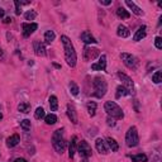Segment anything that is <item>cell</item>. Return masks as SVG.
<instances>
[{"label":"cell","mask_w":162,"mask_h":162,"mask_svg":"<svg viewBox=\"0 0 162 162\" xmlns=\"http://www.w3.org/2000/svg\"><path fill=\"white\" fill-rule=\"evenodd\" d=\"M117 75H118V77L122 80V82L124 85V88L127 89L128 94L129 95H133L134 94V82H133V80L129 77V76H127L126 74H123V72H118Z\"/></svg>","instance_id":"6"},{"label":"cell","mask_w":162,"mask_h":162,"mask_svg":"<svg viewBox=\"0 0 162 162\" xmlns=\"http://www.w3.org/2000/svg\"><path fill=\"white\" fill-rule=\"evenodd\" d=\"M61 42L63 45V50H65V58H66V62L70 67H75L77 61V55L76 51H75L74 45L70 41V38L67 36H61Z\"/></svg>","instance_id":"1"},{"label":"cell","mask_w":162,"mask_h":162,"mask_svg":"<svg viewBox=\"0 0 162 162\" xmlns=\"http://www.w3.org/2000/svg\"><path fill=\"white\" fill-rule=\"evenodd\" d=\"M4 15H5V10L0 8V19H1V18H4Z\"/></svg>","instance_id":"42"},{"label":"cell","mask_w":162,"mask_h":162,"mask_svg":"<svg viewBox=\"0 0 162 162\" xmlns=\"http://www.w3.org/2000/svg\"><path fill=\"white\" fill-rule=\"evenodd\" d=\"M4 23H5V24H9V23H12V18H10V17H7V18L4 19Z\"/></svg>","instance_id":"40"},{"label":"cell","mask_w":162,"mask_h":162,"mask_svg":"<svg viewBox=\"0 0 162 162\" xmlns=\"http://www.w3.org/2000/svg\"><path fill=\"white\" fill-rule=\"evenodd\" d=\"M50 108H51V110L52 111H56L58 109V100H57V96L55 95H51L50 96Z\"/></svg>","instance_id":"24"},{"label":"cell","mask_w":162,"mask_h":162,"mask_svg":"<svg viewBox=\"0 0 162 162\" xmlns=\"http://www.w3.org/2000/svg\"><path fill=\"white\" fill-rule=\"evenodd\" d=\"M134 105H136V111H139V109H138V103H137V100H134Z\"/></svg>","instance_id":"44"},{"label":"cell","mask_w":162,"mask_h":162,"mask_svg":"<svg viewBox=\"0 0 162 162\" xmlns=\"http://www.w3.org/2000/svg\"><path fill=\"white\" fill-rule=\"evenodd\" d=\"M100 4L101 5H110L111 4V0H100Z\"/></svg>","instance_id":"39"},{"label":"cell","mask_w":162,"mask_h":162,"mask_svg":"<svg viewBox=\"0 0 162 162\" xmlns=\"http://www.w3.org/2000/svg\"><path fill=\"white\" fill-rule=\"evenodd\" d=\"M106 144H108V147L111 149V152H117V151L119 149V146H118L117 141H115L114 138H111V137H108L106 138Z\"/></svg>","instance_id":"20"},{"label":"cell","mask_w":162,"mask_h":162,"mask_svg":"<svg viewBox=\"0 0 162 162\" xmlns=\"http://www.w3.org/2000/svg\"><path fill=\"white\" fill-rule=\"evenodd\" d=\"M53 147H55V149L57 151V153L62 155L65 152V149H66V141L62 139V141H60V142H57V143L53 144Z\"/></svg>","instance_id":"22"},{"label":"cell","mask_w":162,"mask_h":162,"mask_svg":"<svg viewBox=\"0 0 162 162\" xmlns=\"http://www.w3.org/2000/svg\"><path fill=\"white\" fill-rule=\"evenodd\" d=\"M94 95L96 98H103L106 91H108V84L104 77H100V76H96L94 79Z\"/></svg>","instance_id":"3"},{"label":"cell","mask_w":162,"mask_h":162,"mask_svg":"<svg viewBox=\"0 0 162 162\" xmlns=\"http://www.w3.org/2000/svg\"><path fill=\"white\" fill-rule=\"evenodd\" d=\"M81 39H82L86 45H93V43H96L98 41H96L95 38H94V36L91 34V32H89V30H84L82 33H81Z\"/></svg>","instance_id":"15"},{"label":"cell","mask_w":162,"mask_h":162,"mask_svg":"<svg viewBox=\"0 0 162 162\" xmlns=\"http://www.w3.org/2000/svg\"><path fill=\"white\" fill-rule=\"evenodd\" d=\"M131 158H132V162H138L136 158H134V156H131Z\"/></svg>","instance_id":"45"},{"label":"cell","mask_w":162,"mask_h":162,"mask_svg":"<svg viewBox=\"0 0 162 162\" xmlns=\"http://www.w3.org/2000/svg\"><path fill=\"white\" fill-rule=\"evenodd\" d=\"M70 91H71V94L72 95H77L79 94V86L76 85V82H74V81H71L70 82Z\"/></svg>","instance_id":"31"},{"label":"cell","mask_w":162,"mask_h":162,"mask_svg":"<svg viewBox=\"0 0 162 162\" xmlns=\"http://www.w3.org/2000/svg\"><path fill=\"white\" fill-rule=\"evenodd\" d=\"M14 162H27V160H25V158L19 157V158H15V160H14Z\"/></svg>","instance_id":"41"},{"label":"cell","mask_w":162,"mask_h":162,"mask_svg":"<svg viewBox=\"0 0 162 162\" xmlns=\"http://www.w3.org/2000/svg\"><path fill=\"white\" fill-rule=\"evenodd\" d=\"M146 29H147V27L146 25H141L139 28L137 29V32L134 33L133 36V41L134 42H139V41H142L146 36H147V32H146Z\"/></svg>","instance_id":"12"},{"label":"cell","mask_w":162,"mask_h":162,"mask_svg":"<svg viewBox=\"0 0 162 162\" xmlns=\"http://www.w3.org/2000/svg\"><path fill=\"white\" fill-rule=\"evenodd\" d=\"M95 147L96 149H98V152L100 155H108L109 153V147H108V144L106 142L104 141V139H101V138H98L95 141Z\"/></svg>","instance_id":"11"},{"label":"cell","mask_w":162,"mask_h":162,"mask_svg":"<svg viewBox=\"0 0 162 162\" xmlns=\"http://www.w3.org/2000/svg\"><path fill=\"white\" fill-rule=\"evenodd\" d=\"M24 17H25L27 20H33L37 17V13L34 12V10H28V12L24 14Z\"/></svg>","instance_id":"33"},{"label":"cell","mask_w":162,"mask_h":162,"mask_svg":"<svg viewBox=\"0 0 162 162\" xmlns=\"http://www.w3.org/2000/svg\"><path fill=\"white\" fill-rule=\"evenodd\" d=\"M3 119V114H1V113H0V120H1Z\"/></svg>","instance_id":"46"},{"label":"cell","mask_w":162,"mask_h":162,"mask_svg":"<svg viewBox=\"0 0 162 162\" xmlns=\"http://www.w3.org/2000/svg\"><path fill=\"white\" fill-rule=\"evenodd\" d=\"M77 152L80 153V156L82 158H89L91 157V153H93V151H91V147L90 144L86 142V141H81L79 143V147H77Z\"/></svg>","instance_id":"7"},{"label":"cell","mask_w":162,"mask_h":162,"mask_svg":"<svg viewBox=\"0 0 162 162\" xmlns=\"http://www.w3.org/2000/svg\"><path fill=\"white\" fill-rule=\"evenodd\" d=\"M152 81L155 84H160L162 81V72L161 71H156V74L152 76Z\"/></svg>","instance_id":"32"},{"label":"cell","mask_w":162,"mask_h":162,"mask_svg":"<svg viewBox=\"0 0 162 162\" xmlns=\"http://www.w3.org/2000/svg\"><path fill=\"white\" fill-rule=\"evenodd\" d=\"M117 15H118L119 18H122V19H128L129 17H131L129 12L124 9L123 7H120V8H118V9H117Z\"/></svg>","instance_id":"25"},{"label":"cell","mask_w":162,"mask_h":162,"mask_svg":"<svg viewBox=\"0 0 162 162\" xmlns=\"http://www.w3.org/2000/svg\"><path fill=\"white\" fill-rule=\"evenodd\" d=\"M134 158H136L138 162H147L148 158H147V156H146L144 153H139L137 156H134Z\"/></svg>","instance_id":"35"},{"label":"cell","mask_w":162,"mask_h":162,"mask_svg":"<svg viewBox=\"0 0 162 162\" xmlns=\"http://www.w3.org/2000/svg\"><path fill=\"white\" fill-rule=\"evenodd\" d=\"M53 66H55L56 68H58V70L61 68V65H58V63H55V62H53Z\"/></svg>","instance_id":"43"},{"label":"cell","mask_w":162,"mask_h":162,"mask_svg":"<svg viewBox=\"0 0 162 162\" xmlns=\"http://www.w3.org/2000/svg\"><path fill=\"white\" fill-rule=\"evenodd\" d=\"M55 38H56V34L53 30H47L45 33V41H46V43H48V45H51V43L55 41Z\"/></svg>","instance_id":"26"},{"label":"cell","mask_w":162,"mask_h":162,"mask_svg":"<svg viewBox=\"0 0 162 162\" xmlns=\"http://www.w3.org/2000/svg\"><path fill=\"white\" fill-rule=\"evenodd\" d=\"M91 70H94V71H105L106 70V56L101 55L98 62L91 65Z\"/></svg>","instance_id":"10"},{"label":"cell","mask_w":162,"mask_h":162,"mask_svg":"<svg viewBox=\"0 0 162 162\" xmlns=\"http://www.w3.org/2000/svg\"><path fill=\"white\" fill-rule=\"evenodd\" d=\"M139 143V137H138V132L136 127H131L128 129V132L126 134V144L128 147H137Z\"/></svg>","instance_id":"4"},{"label":"cell","mask_w":162,"mask_h":162,"mask_svg":"<svg viewBox=\"0 0 162 162\" xmlns=\"http://www.w3.org/2000/svg\"><path fill=\"white\" fill-rule=\"evenodd\" d=\"M77 138L76 136H74L71 138V141H70V144H68V157L70 158H74V156H75V152H76V149H77Z\"/></svg>","instance_id":"16"},{"label":"cell","mask_w":162,"mask_h":162,"mask_svg":"<svg viewBox=\"0 0 162 162\" xmlns=\"http://www.w3.org/2000/svg\"><path fill=\"white\" fill-rule=\"evenodd\" d=\"M33 48H34V53L37 56H46V47L42 42L34 41L33 42Z\"/></svg>","instance_id":"13"},{"label":"cell","mask_w":162,"mask_h":162,"mask_svg":"<svg viewBox=\"0 0 162 162\" xmlns=\"http://www.w3.org/2000/svg\"><path fill=\"white\" fill-rule=\"evenodd\" d=\"M14 4H15V14H17V15H20V13H22V9H20V1H18V0H15Z\"/></svg>","instance_id":"37"},{"label":"cell","mask_w":162,"mask_h":162,"mask_svg":"<svg viewBox=\"0 0 162 162\" xmlns=\"http://www.w3.org/2000/svg\"><path fill=\"white\" fill-rule=\"evenodd\" d=\"M45 122L46 124H48V126H53L56 122H57V117L55 114H48L45 117Z\"/></svg>","instance_id":"28"},{"label":"cell","mask_w":162,"mask_h":162,"mask_svg":"<svg viewBox=\"0 0 162 162\" xmlns=\"http://www.w3.org/2000/svg\"><path fill=\"white\" fill-rule=\"evenodd\" d=\"M86 108H88L89 115H90V117H94L95 113H96V108H98V105H96L95 101H89L88 104H86Z\"/></svg>","instance_id":"23"},{"label":"cell","mask_w":162,"mask_h":162,"mask_svg":"<svg viewBox=\"0 0 162 162\" xmlns=\"http://www.w3.org/2000/svg\"><path fill=\"white\" fill-rule=\"evenodd\" d=\"M106 124H108V126H109V127H114L115 126V122H114V119H113V118H108V119H106Z\"/></svg>","instance_id":"38"},{"label":"cell","mask_w":162,"mask_h":162,"mask_svg":"<svg viewBox=\"0 0 162 162\" xmlns=\"http://www.w3.org/2000/svg\"><path fill=\"white\" fill-rule=\"evenodd\" d=\"M62 139H65L63 138V129H57L52 136V144L60 142V141H62Z\"/></svg>","instance_id":"21"},{"label":"cell","mask_w":162,"mask_h":162,"mask_svg":"<svg viewBox=\"0 0 162 162\" xmlns=\"http://www.w3.org/2000/svg\"><path fill=\"white\" fill-rule=\"evenodd\" d=\"M34 117H36V119H42V118H45L46 117L45 109H43L42 106H38L36 109V111H34Z\"/></svg>","instance_id":"30"},{"label":"cell","mask_w":162,"mask_h":162,"mask_svg":"<svg viewBox=\"0 0 162 162\" xmlns=\"http://www.w3.org/2000/svg\"><path fill=\"white\" fill-rule=\"evenodd\" d=\"M117 34L122 37V38H127V37H129V34H131V32H129V29L126 25L119 24L118 25V29H117Z\"/></svg>","instance_id":"19"},{"label":"cell","mask_w":162,"mask_h":162,"mask_svg":"<svg viewBox=\"0 0 162 162\" xmlns=\"http://www.w3.org/2000/svg\"><path fill=\"white\" fill-rule=\"evenodd\" d=\"M104 109L106 111V114L109 115L113 119H123L124 118V113L120 109V106L114 101H106L104 105Z\"/></svg>","instance_id":"2"},{"label":"cell","mask_w":162,"mask_h":162,"mask_svg":"<svg viewBox=\"0 0 162 162\" xmlns=\"http://www.w3.org/2000/svg\"><path fill=\"white\" fill-rule=\"evenodd\" d=\"M20 127L24 129V131H29L30 129V120L29 119H23L20 122Z\"/></svg>","instance_id":"34"},{"label":"cell","mask_w":162,"mask_h":162,"mask_svg":"<svg viewBox=\"0 0 162 162\" xmlns=\"http://www.w3.org/2000/svg\"><path fill=\"white\" fill-rule=\"evenodd\" d=\"M155 46H156V48H158V50H161V48H162V38H161V37H156Z\"/></svg>","instance_id":"36"},{"label":"cell","mask_w":162,"mask_h":162,"mask_svg":"<svg viewBox=\"0 0 162 162\" xmlns=\"http://www.w3.org/2000/svg\"><path fill=\"white\" fill-rule=\"evenodd\" d=\"M99 56V50L98 48H93V47H89L86 46L84 48V60L85 61H91L96 58Z\"/></svg>","instance_id":"8"},{"label":"cell","mask_w":162,"mask_h":162,"mask_svg":"<svg viewBox=\"0 0 162 162\" xmlns=\"http://www.w3.org/2000/svg\"><path fill=\"white\" fill-rule=\"evenodd\" d=\"M81 162H86V161H81Z\"/></svg>","instance_id":"47"},{"label":"cell","mask_w":162,"mask_h":162,"mask_svg":"<svg viewBox=\"0 0 162 162\" xmlns=\"http://www.w3.org/2000/svg\"><path fill=\"white\" fill-rule=\"evenodd\" d=\"M120 58H122L123 63L126 65L128 68H131V70H137L138 66H139L138 58L136 56L131 55V53H126V52H124V53H122V55H120Z\"/></svg>","instance_id":"5"},{"label":"cell","mask_w":162,"mask_h":162,"mask_svg":"<svg viewBox=\"0 0 162 162\" xmlns=\"http://www.w3.org/2000/svg\"><path fill=\"white\" fill-rule=\"evenodd\" d=\"M19 142H20V138H19L18 134H13V136H10V137L7 138V147L13 148V147H15V146H17Z\"/></svg>","instance_id":"17"},{"label":"cell","mask_w":162,"mask_h":162,"mask_svg":"<svg viewBox=\"0 0 162 162\" xmlns=\"http://www.w3.org/2000/svg\"><path fill=\"white\" fill-rule=\"evenodd\" d=\"M126 4H127V7H128L129 9H131L132 12H133L134 14H136V15H143V10H142L141 8H139V7H137V5L134 4L133 1H131V0H127Z\"/></svg>","instance_id":"18"},{"label":"cell","mask_w":162,"mask_h":162,"mask_svg":"<svg viewBox=\"0 0 162 162\" xmlns=\"http://www.w3.org/2000/svg\"><path fill=\"white\" fill-rule=\"evenodd\" d=\"M37 28H38V25H37V23H23L22 24V29H23V36L25 37H29L32 33H34V32L37 30Z\"/></svg>","instance_id":"9"},{"label":"cell","mask_w":162,"mask_h":162,"mask_svg":"<svg viewBox=\"0 0 162 162\" xmlns=\"http://www.w3.org/2000/svg\"><path fill=\"white\" fill-rule=\"evenodd\" d=\"M67 117H68V119L71 120L74 124H77L79 119H77L76 109H75V106H74L72 104H68V105H67Z\"/></svg>","instance_id":"14"},{"label":"cell","mask_w":162,"mask_h":162,"mask_svg":"<svg viewBox=\"0 0 162 162\" xmlns=\"http://www.w3.org/2000/svg\"><path fill=\"white\" fill-rule=\"evenodd\" d=\"M126 95H129L128 94V91H127V89L126 88H124V86H118V88H117V99H119L120 98V96H126Z\"/></svg>","instance_id":"29"},{"label":"cell","mask_w":162,"mask_h":162,"mask_svg":"<svg viewBox=\"0 0 162 162\" xmlns=\"http://www.w3.org/2000/svg\"><path fill=\"white\" fill-rule=\"evenodd\" d=\"M18 110L20 113H29L30 111V104L29 103H20V104L18 105Z\"/></svg>","instance_id":"27"}]
</instances>
